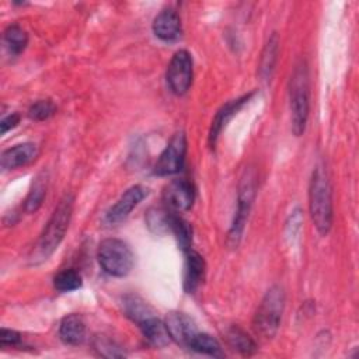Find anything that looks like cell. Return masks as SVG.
Wrapping results in <instances>:
<instances>
[{
    "label": "cell",
    "mask_w": 359,
    "mask_h": 359,
    "mask_svg": "<svg viewBox=\"0 0 359 359\" xmlns=\"http://www.w3.org/2000/svg\"><path fill=\"white\" fill-rule=\"evenodd\" d=\"M73 206L74 196L72 194H65L57 202L50 219L48 220L39 236V240L34 250V261L46 259L59 247L69 229V223L73 215Z\"/></svg>",
    "instance_id": "6da1fadb"
},
{
    "label": "cell",
    "mask_w": 359,
    "mask_h": 359,
    "mask_svg": "<svg viewBox=\"0 0 359 359\" xmlns=\"http://www.w3.org/2000/svg\"><path fill=\"white\" fill-rule=\"evenodd\" d=\"M309 208L317 231L321 236L328 234L334 219L332 192L328 175L321 165H317L311 174L309 187Z\"/></svg>",
    "instance_id": "7a4b0ae2"
},
{
    "label": "cell",
    "mask_w": 359,
    "mask_h": 359,
    "mask_svg": "<svg viewBox=\"0 0 359 359\" xmlns=\"http://www.w3.org/2000/svg\"><path fill=\"white\" fill-rule=\"evenodd\" d=\"M289 101H290V121L292 130L300 136L307 125L310 111V87L309 72L306 62L300 60L290 76L289 83Z\"/></svg>",
    "instance_id": "3957f363"
},
{
    "label": "cell",
    "mask_w": 359,
    "mask_h": 359,
    "mask_svg": "<svg viewBox=\"0 0 359 359\" xmlns=\"http://www.w3.org/2000/svg\"><path fill=\"white\" fill-rule=\"evenodd\" d=\"M283 307L285 292L279 285H273L266 290L254 314L252 327L259 337L265 339L275 337L280 324Z\"/></svg>",
    "instance_id": "277c9868"
},
{
    "label": "cell",
    "mask_w": 359,
    "mask_h": 359,
    "mask_svg": "<svg viewBox=\"0 0 359 359\" xmlns=\"http://www.w3.org/2000/svg\"><path fill=\"white\" fill-rule=\"evenodd\" d=\"M100 266L111 276L123 278L133 268V252L129 245L119 238H105L97 250Z\"/></svg>",
    "instance_id": "5b68a950"
},
{
    "label": "cell",
    "mask_w": 359,
    "mask_h": 359,
    "mask_svg": "<svg viewBox=\"0 0 359 359\" xmlns=\"http://www.w3.org/2000/svg\"><path fill=\"white\" fill-rule=\"evenodd\" d=\"M255 191H257V177L252 170H245L238 185V196H237V210L227 236V243L230 247H237L244 227L245 222L250 213V209L252 206V201L255 198Z\"/></svg>",
    "instance_id": "8992f818"
},
{
    "label": "cell",
    "mask_w": 359,
    "mask_h": 359,
    "mask_svg": "<svg viewBox=\"0 0 359 359\" xmlns=\"http://www.w3.org/2000/svg\"><path fill=\"white\" fill-rule=\"evenodd\" d=\"M192 66V56L185 49L177 50L171 57L167 67L165 79L170 90L175 95H184L189 90L194 77Z\"/></svg>",
    "instance_id": "52a82bcc"
},
{
    "label": "cell",
    "mask_w": 359,
    "mask_h": 359,
    "mask_svg": "<svg viewBox=\"0 0 359 359\" xmlns=\"http://www.w3.org/2000/svg\"><path fill=\"white\" fill-rule=\"evenodd\" d=\"M187 153V137L184 132L172 135L154 165V174L160 177L172 175L182 170Z\"/></svg>",
    "instance_id": "ba28073f"
},
{
    "label": "cell",
    "mask_w": 359,
    "mask_h": 359,
    "mask_svg": "<svg viewBox=\"0 0 359 359\" xmlns=\"http://www.w3.org/2000/svg\"><path fill=\"white\" fill-rule=\"evenodd\" d=\"M147 195V189L143 188L142 185H133L130 188H128L121 198L107 210L105 213V222L108 224H118L122 220H125L129 213L133 210V208H136L143 198Z\"/></svg>",
    "instance_id": "9c48e42d"
},
{
    "label": "cell",
    "mask_w": 359,
    "mask_h": 359,
    "mask_svg": "<svg viewBox=\"0 0 359 359\" xmlns=\"http://www.w3.org/2000/svg\"><path fill=\"white\" fill-rule=\"evenodd\" d=\"M163 199L167 205V208L175 213L188 210L195 199V189L194 185L181 178V180H172L163 192Z\"/></svg>",
    "instance_id": "30bf717a"
},
{
    "label": "cell",
    "mask_w": 359,
    "mask_h": 359,
    "mask_svg": "<svg viewBox=\"0 0 359 359\" xmlns=\"http://www.w3.org/2000/svg\"><path fill=\"white\" fill-rule=\"evenodd\" d=\"M165 327L174 342L188 346L191 338L198 332L194 320L181 311H171L165 317Z\"/></svg>",
    "instance_id": "8fae6325"
},
{
    "label": "cell",
    "mask_w": 359,
    "mask_h": 359,
    "mask_svg": "<svg viewBox=\"0 0 359 359\" xmlns=\"http://www.w3.org/2000/svg\"><path fill=\"white\" fill-rule=\"evenodd\" d=\"M154 35L164 41L172 42L181 36V18L178 13L172 8H165L160 11L153 20Z\"/></svg>",
    "instance_id": "7c38bea8"
},
{
    "label": "cell",
    "mask_w": 359,
    "mask_h": 359,
    "mask_svg": "<svg viewBox=\"0 0 359 359\" xmlns=\"http://www.w3.org/2000/svg\"><path fill=\"white\" fill-rule=\"evenodd\" d=\"M39 154V149L35 143L25 142L15 144L1 153V167L4 170H15L18 167L32 163Z\"/></svg>",
    "instance_id": "4fadbf2b"
},
{
    "label": "cell",
    "mask_w": 359,
    "mask_h": 359,
    "mask_svg": "<svg viewBox=\"0 0 359 359\" xmlns=\"http://www.w3.org/2000/svg\"><path fill=\"white\" fill-rule=\"evenodd\" d=\"M254 93H248V94H244L243 97L240 98H236V100H231L229 101L227 104H224L219 111L217 114L215 115L213 121H212V125H210V130H209V137H208V142H209V146L210 147H215L216 142H217V137L222 132V129L227 125V122L237 114V111L241 109V107L248 102V100L252 97Z\"/></svg>",
    "instance_id": "5bb4252c"
},
{
    "label": "cell",
    "mask_w": 359,
    "mask_h": 359,
    "mask_svg": "<svg viewBox=\"0 0 359 359\" xmlns=\"http://www.w3.org/2000/svg\"><path fill=\"white\" fill-rule=\"evenodd\" d=\"M205 259L202 255L194 250L185 252V266H184V290L187 293H194L205 276Z\"/></svg>",
    "instance_id": "9a60e30c"
},
{
    "label": "cell",
    "mask_w": 359,
    "mask_h": 359,
    "mask_svg": "<svg viewBox=\"0 0 359 359\" xmlns=\"http://www.w3.org/2000/svg\"><path fill=\"white\" fill-rule=\"evenodd\" d=\"M59 337L66 345H80L86 339V323L79 314H67L59 325Z\"/></svg>",
    "instance_id": "2e32d148"
},
{
    "label": "cell",
    "mask_w": 359,
    "mask_h": 359,
    "mask_svg": "<svg viewBox=\"0 0 359 359\" xmlns=\"http://www.w3.org/2000/svg\"><path fill=\"white\" fill-rule=\"evenodd\" d=\"M143 337L149 341L150 345L156 348L167 346L172 339L168 334V330L165 327V323L157 318L156 316H151L146 318L143 323L139 324Z\"/></svg>",
    "instance_id": "e0dca14e"
},
{
    "label": "cell",
    "mask_w": 359,
    "mask_h": 359,
    "mask_svg": "<svg viewBox=\"0 0 359 359\" xmlns=\"http://www.w3.org/2000/svg\"><path fill=\"white\" fill-rule=\"evenodd\" d=\"M278 52H279V39L278 35L273 32L269 39L266 41L261 57H259V66H258V74L261 80H271V76L275 70L276 60H278Z\"/></svg>",
    "instance_id": "ac0fdd59"
},
{
    "label": "cell",
    "mask_w": 359,
    "mask_h": 359,
    "mask_svg": "<svg viewBox=\"0 0 359 359\" xmlns=\"http://www.w3.org/2000/svg\"><path fill=\"white\" fill-rule=\"evenodd\" d=\"M226 341L231 349L243 356H250L257 351V344L254 339L238 325H231L226 331Z\"/></svg>",
    "instance_id": "d6986e66"
},
{
    "label": "cell",
    "mask_w": 359,
    "mask_h": 359,
    "mask_svg": "<svg viewBox=\"0 0 359 359\" xmlns=\"http://www.w3.org/2000/svg\"><path fill=\"white\" fill-rule=\"evenodd\" d=\"M46 188H48V177L45 172H41L32 181L29 192L24 201V210L27 213H35L41 208L46 195Z\"/></svg>",
    "instance_id": "ffe728a7"
},
{
    "label": "cell",
    "mask_w": 359,
    "mask_h": 359,
    "mask_svg": "<svg viewBox=\"0 0 359 359\" xmlns=\"http://www.w3.org/2000/svg\"><path fill=\"white\" fill-rule=\"evenodd\" d=\"M122 306H123V311H125L126 317H129L137 325L140 323H143L146 318L154 316L151 309L147 306V303L136 294L125 296L122 300Z\"/></svg>",
    "instance_id": "44dd1931"
},
{
    "label": "cell",
    "mask_w": 359,
    "mask_h": 359,
    "mask_svg": "<svg viewBox=\"0 0 359 359\" xmlns=\"http://www.w3.org/2000/svg\"><path fill=\"white\" fill-rule=\"evenodd\" d=\"M170 231H172L180 248L184 252L191 250L192 229H191L189 223L185 219H182L181 216H178L175 212H171V216H170Z\"/></svg>",
    "instance_id": "7402d4cb"
},
{
    "label": "cell",
    "mask_w": 359,
    "mask_h": 359,
    "mask_svg": "<svg viewBox=\"0 0 359 359\" xmlns=\"http://www.w3.org/2000/svg\"><path fill=\"white\" fill-rule=\"evenodd\" d=\"M188 348L198 352V353L209 355V356H213V358H222L223 356V351H222L220 344L213 337H210L209 334L196 332L191 338V341L188 344Z\"/></svg>",
    "instance_id": "603a6c76"
},
{
    "label": "cell",
    "mask_w": 359,
    "mask_h": 359,
    "mask_svg": "<svg viewBox=\"0 0 359 359\" xmlns=\"http://www.w3.org/2000/svg\"><path fill=\"white\" fill-rule=\"evenodd\" d=\"M3 39H4V43L8 49V52L13 56L20 55L28 45V35L18 24L8 25L4 31Z\"/></svg>",
    "instance_id": "cb8c5ba5"
},
{
    "label": "cell",
    "mask_w": 359,
    "mask_h": 359,
    "mask_svg": "<svg viewBox=\"0 0 359 359\" xmlns=\"http://www.w3.org/2000/svg\"><path fill=\"white\" fill-rule=\"evenodd\" d=\"M81 275L74 269H63L53 278V286L56 290L66 293L81 287Z\"/></svg>",
    "instance_id": "d4e9b609"
},
{
    "label": "cell",
    "mask_w": 359,
    "mask_h": 359,
    "mask_svg": "<svg viewBox=\"0 0 359 359\" xmlns=\"http://www.w3.org/2000/svg\"><path fill=\"white\" fill-rule=\"evenodd\" d=\"M171 212L168 208L163 209V208H151L147 212L146 216V222L147 226L151 231L154 233H163V231H168L170 230V216Z\"/></svg>",
    "instance_id": "484cf974"
},
{
    "label": "cell",
    "mask_w": 359,
    "mask_h": 359,
    "mask_svg": "<svg viewBox=\"0 0 359 359\" xmlns=\"http://www.w3.org/2000/svg\"><path fill=\"white\" fill-rule=\"evenodd\" d=\"M55 114L56 105L50 100H38L28 109V115L34 121H45L53 116Z\"/></svg>",
    "instance_id": "4316f807"
},
{
    "label": "cell",
    "mask_w": 359,
    "mask_h": 359,
    "mask_svg": "<svg viewBox=\"0 0 359 359\" xmlns=\"http://www.w3.org/2000/svg\"><path fill=\"white\" fill-rule=\"evenodd\" d=\"M93 345H94V349H95L100 355H102V356H105V358H121V356H123V352H121L119 346L115 345L114 341H111L109 338H107V337H104V335L97 337V338L94 339Z\"/></svg>",
    "instance_id": "83f0119b"
},
{
    "label": "cell",
    "mask_w": 359,
    "mask_h": 359,
    "mask_svg": "<svg viewBox=\"0 0 359 359\" xmlns=\"http://www.w3.org/2000/svg\"><path fill=\"white\" fill-rule=\"evenodd\" d=\"M21 341V335L14 331V330H8V328H1L0 331V345L1 346H14L17 344H20Z\"/></svg>",
    "instance_id": "f1b7e54d"
},
{
    "label": "cell",
    "mask_w": 359,
    "mask_h": 359,
    "mask_svg": "<svg viewBox=\"0 0 359 359\" xmlns=\"http://www.w3.org/2000/svg\"><path fill=\"white\" fill-rule=\"evenodd\" d=\"M18 122H20V115H18V114H10V115H7L6 118H3L1 122H0L1 135H4L7 130L15 128V126L18 125Z\"/></svg>",
    "instance_id": "f546056e"
}]
</instances>
